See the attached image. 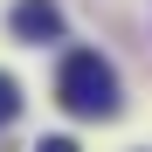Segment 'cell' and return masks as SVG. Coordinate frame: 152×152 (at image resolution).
<instances>
[{"label": "cell", "mask_w": 152, "mask_h": 152, "mask_svg": "<svg viewBox=\"0 0 152 152\" xmlns=\"http://www.w3.org/2000/svg\"><path fill=\"white\" fill-rule=\"evenodd\" d=\"M14 35L21 42H56L62 35V7H56V0H14Z\"/></svg>", "instance_id": "2"}, {"label": "cell", "mask_w": 152, "mask_h": 152, "mask_svg": "<svg viewBox=\"0 0 152 152\" xmlns=\"http://www.w3.org/2000/svg\"><path fill=\"white\" fill-rule=\"evenodd\" d=\"M35 152H76V138H42Z\"/></svg>", "instance_id": "4"}, {"label": "cell", "mask_w": 152, "mask_h": 152, "mask_svg": "<svg viewBox=\"0 0 152 152\" xmlns=\"http://www.w3.org/2000/svg\"><path fill=\"white\" fill-rule=\"evenodd\" d=\"M14 118H21V83L0 69V124H14Z\"/></svg>", "instance_id": "3"}, {"label": "cell", "mask_w": 152, "mask_h": 152, "mask_svg": "<svg viewBox=\"0 0 152 152\" xmlns=\"http://www.w3.org/2000/svg\"><path fill=\"white\" fill-rule=\"evenodd\" d=\"M56 104L69 118H118V69L97 56V48H69L62 69H56Z\"/></svg>", "instance_id": "1"}]
</instances>
